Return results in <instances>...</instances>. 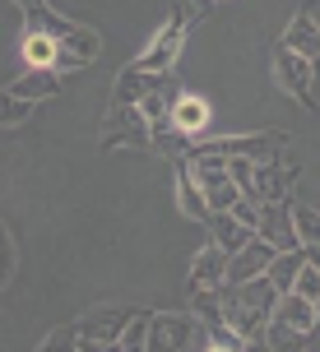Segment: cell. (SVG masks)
<instances>
[{"instance_id": "21", "label": "cell", "mask_w": 320, "mask_h": 352, "mask_svg": "<svg viewBox=\"0 0 320 352\" xmlns=\"http://www.w3.org/2000/svg\"><path fill=\"white\" fill-rule=\"evenodd\" d=\"M209 228H213V246L223 250V255H232V250H237V246H242V241L250 236V228H242V223H237L228 209L209 213Z\"/></svg>"}, {"instance_id": "12", "label": "cell", "mask_w": 320, "mask_h": 352, "mask_svg": "<svg viewBox=\"0 0 320 352\" xmlns=\"http://www.w3.org/2000/svg\"><path fill=\"white\" fill-rule=\"evenodd\" d=\"M284 42L288 52H297V56H306V60H320V23H316V14L311 10H302V14H292L288 19V28H284Z\"/></svg>"}, {"instance_id": "33", "label": "cell", "mask_w": 320, "mask_h": 352, "mask_svg": "<svg viewBox=\"0 0 320 352\" xmlns=\"http://www.w3.org/2000/svg\"><path fill=\"white\" fill-rule=\"evenodd\" d=\"M311 14H316V23H320V5H316V10H311Z\"/></svg>"}, {"instance_id": "25", "label": "cell", "mask_w": 320, "mask_h": 352, "mask_svg": "<svg viewBox=\"0 0 320 352\" xmlns=\"http://www.w3.org/2000/svg\"><path fill=\"white\" fill-rule=\"evenodd\" d=\"M302 338H306V334H297V329H288L284 320H274V316H269L265 338H260V343H265V348H302Z\"/></svg>"}, {"instance_id": "15", "label": "cell", "mask_w": 320, "mask_h": 352, "mask_svg": "<svg viewBox=\"0 0 320 352\" xmlns=\"http://www.w3.org/2000/svg\"><path fill=\"white\" fill-rule=\"evenodd\" d=\"M306 264V246H292V250H274V260H269L265 278L274 283V292H292V283H297V269Z\"/></svg>"}, {"instance_id": "16", "label": "cell", "mask_w": 320, "mask_h": 352, "mask_svg": "<svg viewBox=\"0 0 320 352\" xmlns=\"http://www.w3.org/2000/svg\"><path fill=\"white\" fill-rule=\"evenodd\" d=\"M223 269H228V255L209 241V246L195 250V260H191V287H218V283H223Z\"/></svg>"}, {"instance_id": "28", "label": "cell", "mask_w": 320, "mask_h": 352, "mask_svg": "<svg viewBox=\"0 0 320 352\" xmlns=\"http://www.w3.org/2000/svg\"><path fill=\"white\" fill-rule=\"evenodd\" d=\"M292 292H302V297L320 301V274H316V264H311V260L297 269V283H292Z\"/></svg>"}, {"instance_id": "13", "label": "cell", "mask_w": 320, "mask_h": 352, "mask_svg": "<svg viewBox=\"0 0 320 352\" xmlns=\"http://www.w3.org/2000/svg\"><path fill=\"white\" fill-rule=\"evenodd\" d=\"M274 320H284L288 329H297V334H316L320 329L316 301L302 297V292H279V301H274Z\"/></svg>"}, {"instance_id": "8", "label": "cell", "mask_w": 320, "mask_h": 352, "mask_svg": "<svg viewBox=\"0 0 320 352\" xmlns=\"http://www.w3.org/2000/svg\"><path fill=\"white\" fill-rule=\"evenodd\" d=\"M292 199H265L260 204V223H255V236H265L274 250H292L302 246L297 241V232H292V209H288Z\"/></svg>"}, {"instance_id": "23", "label": "cell", "mask_w": 320, "mask_h": 352, "mask_svg": "<svg viewBox=\"0 0 320 352\" xmlns=\"http://www.w3.org/2000/svg\"><path fill=\"white\" fill-rule=\"evenodd\" d=\"M149 320H153V311H135V316L121 324V334H116V352H140L144 338H149Z\"/></svg>"}, {"instance_id": "17", "label": "cell", "mask_w": 320, "mask_h": 352, "mask_svg": "<svg viewBox=\"0 0 320 352\" xmlns=\"http://www.w3.org/2000/svg\"><path fill=\"white\" fill-rule=\"evenodd\" d=\"M10 88H14L19 98H28V102H47V98L61 93V74L56 70H23Z\"/></svg>"}, {"instance_id": "10", "label": "cell", "mask_w": 320, "mask_h": 352, "mask_svg": "<svg viewBox=\"0 0 320 352\" xmlns=\"http://www.w3.org/2000/svg\"><path fill=\"white\" fill-rule=\"evenodd\" d=\"M213 121V107L204 93H172V130H181V135H191V140H200L204 130H209Z\"/></svg>"}, {"instance_id": "11", "label": "cell", "mask_w": 320, "mask_h": 352, "mask_svg": "<svg viewBox=\"0 0 320 352\" xmlns=\"http://www.w3.org/2000/svg\"><path fill=\"white\" fill-rule=\"evenodd\" d=\"M218 153H228V158H279V148H284V135H223V140H209Z\"/></svg>"}, {"instance_id": "4", "label": "cell", "mask_w": 320, "mask_h": 352, "mask_svg": "<svg viewBox=\"0 0 320 352\" xmlns=\"http://www.w3.org/2000/svg\"><path fill=\"white\" fill-rule=\"evenodd\" d=\"M103 144L107 148H149L153 135H149V121L140 116L135 102H111L103 121Z\"/></svg>"}, {"instance_id": "9", "label": "cell", "mask_w": 320, "mask_h": 352, "mask_svg": "<svg viewBox=\"0 0 320 352\" xmlns=\"http://www.w3.org/2000/svg\"><path fill=\"white\" fill-rule=\"evenodd\" d=\"M255 199H292V162L284 158H260L250 172V190Z\"/></svg>"}, {"instance_id": "31", "label": "cell", "mask_w": 320, "mask_h": 352, "mask_svg": "<svg viewBox=\"0 0 320 352\" xmlns=\"http://www.w3.org/2000/svg\"><path fill=\"white\" fill-rule=\"evenodd\" d=\"M10 5H19L23 14H28V10H47V0H10Z\"/></svg>"}, {"instance_id": "1", "label": "cell", "mask_w": 320, "mask_h": 352, "mask_svg": "<svg viewBox=\"0 0 320 352\" xmlns=\"http://www.w3.org/2000/svg\"><path fill=\"white\" fill-rule=\"evenodd\" d=\"M274 301H279V292H274V283L265 274L250 283H237V287L223 283V320L246 338L250 348H265L260 338H265V324L274 316Z\"/></svg>"}, {"instance_id": "18", "label": "cell", "mask_w": 320, "mask_h": 352, "mask_svg": "<svg viewBox=\"0 0 320 352\" xmlns=\"http://www.w3.org/2000/svg\"><path fill=\"white\" fill-rule=\"evenodd\" d=\"M200 186V195H204V204H209V213H218V209H232V199L242 195V186L232 181L228 172H213V176H204V181H195Z\"/></svg>"}, {"instance_id": "19", "label": "cell", "mask_w": 320, "mask_h": 352, "mask_svg": "<svg viewBox=\"0 0 320 352\" xmlns=\"http://www.w3.org/2000/svg\"><path fill=\"white\" fill-rule=\"evenodd\" d=\"M177 209L186 213V218H195V223H209V204H204L195 176L186 172V167H177Z\"/></svg>"}, {"instance_id": "26", "label": "cell", "mask_w": 320, "mask_h": 352, "mask_svg": "<svg viewBox=\"0 0 320 352\" xmlns=\"http://www.w3.org/2000/svg\"><path fill=\"white\" fill-rule=\"evenodd\" d=\"M260 204H265V199H255V195H246V190H242V195H237V199H232V218H237V223H242V228H250V232H255V223H260Z\"/></svg>"}, {"instance_id": "6", "label": "cell", "mask_w": 320, "mask_h": 352, "mask_svg": "<svg viewBox=\"0 0 320 352\" xmlns=\"http://www.w3.org/2000/svg\"><path fill=\"white\" fill-rule=\"evenodd\" d=\"M130 316H135V306H103V311H89L84 320H74V324H79V343H74V348H84V352L116 348V334H121V324Z\"/></svg>"}, {"instance_id": "2", "label": "cell", "mask_w": 320, "mask_h": 352, "mask_svg": "<svg viewBox=\"0 0 320 352\" xmlns=\"http://www.w3.org/2000/svg\"><path fill=\"white\" fill-rule=\"evenodd\" d=\"M186 33H191V5H177V10L153 28L149 47H144L130 65L144 70V74H172L177 60H181V52H186Z\"/></svg>"}, {"instance_id": "32", "label": "cell", "mask_w": 320, "mask_h": 352, "mask_svg": "<svg viewBox=\"0 0 320 352\" xmlns=\"http://www.w3.org/2000/svg\"><path fill=\"white\" fill-rule=\"evenodd\" d=\"M213 0H191V10H209Z\"/></svg>"}, {"instance_id": "22", "label": "cell", "mask_w": 320, "mask_h": 352, "mask_svg": "<svg viewBox=\"0 0 320 352\" xmlns=\"http://www.w3.org/2000/svg\"><path fill=\"white\" fill-rule=\"evenodd\" d=\"M33 107H37V102H28V98H19V93H14L10 84L0 88V125H5V130H14V125L33 121Z\"/></svg>"}, {"instance_id": "3", "label": "cell", "mask_w": 320, "mask_h": 352, "mask_svg": "<svg viewBox=\"0 0 320 352\" xmlns=\"http://www.w3.org/2000/svg\"><path fill=\"white\" fill-rule=\"evenodd\" d=\"M274 84L284 88L292 102H302L306 111H316V60L288 52L284 42L274 47Z\"/></svg>"}, {"instance_id": "20", "label": "cell", "mask_w": 320, "mask_h": 352, "mask_svg": "<svg viewBox=\"0 0 320 352\" xmlns=\"http://www.w3.org/2000/svg\"><path fill=\"white\" fill-rule=\"evenodd\" d=\"M162 74H144V70H135V65H125L121 74H116V88H111V102H140L149 88L158 84Z\"/></svg>"}, {"instance_id": "7", "label": "cell", "mask_w": 320, "mask_h": 352, "mask_svg": "<svg viewBox=\"0 0 320 352\" xmlns=\"http://www.w3.org/2000/svg\"><path fill=\"white\" fill-rule=\"evenodd\" d=\"M269 260H274V246H269L265 236H255V232H250L246 241H242V246H237V250L228 255V269H223V283H228V287H237V283H250V278H260V274L269 269Z\"/></svg>"}, {"instance_id": "14", "label": "cell", "mask_w": 320, "mask_h": 352, "mask_svg": "<svg viewBox=\"0 0 320 352\" xmlns=\"http://www.w3.org/2000/svg\"><path fill=\"white\" fill-rule=\"evenodd\" d=\"M19 56H23V70H52L56 60V37L23 23V37H19Z\"/></svg>"}, {"instance_id": "5", "label": "cell", "mask_w": 320, "mask_h": 352, "mask_svg": "<svg viewBox=\"0 0 320 352\" xmlns=\"http://www.w3.org/2000/svg\"><path fill=\"white\" fill-rule=\"evenodd\" d=\"M195 334H200V320L191 311H153L149 320V338L144 348L149 352H167V348H195Z\"/></svg>"}, {"instance_id": "30", "label": "cell", "mask_w": 320, "mask_h": 352, "mask_svg": "<svg viewBox=\"0 0 320 352\" xmlns=\"http://www.w3.org/2000/svg\"><path fill=\"white\" fill-rule=\"evenodd\" d=\"M250 172H255V162H250V158H228V176L242 186V190H250Z\"/></svg>"}, {"instance_id": "29", "label": "cell", "mask_w": 320, "mask_h": 352, "mask_svg": "<svg viewBox=\"0 0 320 352\" xmlns=\"http://www.w3.org/2000/svg\"><path fill=\"white\" fill-rule=\"evenodd\" d=\"M74 343H79V324H61V329H52L37 348H74Z\"/></svg>"}, {"instance_id": "27", "label": "cell", "mask_w": 320, "mask_h": 352, "mask_svg": "<svg viewBox=\"0 0 320 352\" xmlns=\"http://www.w3.org/2000/svg\"><path fill=\"white\" fill-rule=\"evenodd\" d=\"M14 269H19V250H14V236L5 232V223H0V287L14 278Z\"/></svg>"}, {"instance_id": "24", "label": "cell", "mask_w": 320, "mask_h": 352, "mask_svg": "<svg viewBox=\"0 0 320 352\" xmlns=\"http://www.w3.org/2000/svg\"><path fill=\"white\" fill-rule=\"evenodd\" d=\"M288 209H292L297 241H302V246H320V209H311V204H288Z\"/></svg>"}, {"instance_id": "34", "label": "cell", "mask_w": 320, "mask_h": 352, "mask_svg": "<svg viewBox=\"0 0 320 352\" xmlns=\"http://www.w3.org/2000/svg\"><path fill=\"white\" fill-rule=\"evenodd\" d=\"M316 320H320V301H316Z\"/></svg>"}]
</instances>
